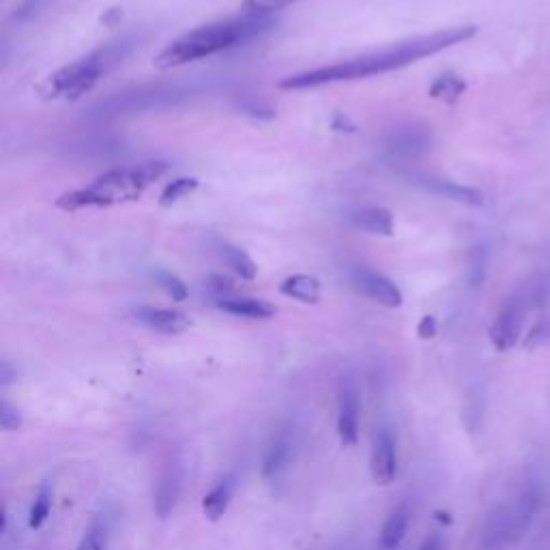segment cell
<instances>
[{"mask_svg":"<svg viewBox=\"0 0 550 550\" xmlns=\"http://www.w3.org/2000/svg\"><path fill=\"white\" fill-rule=\"evenodd\" d=\"M475 35H477L475 26L447 28V31H439V33L404 41V43H400V46L357 56V59H351V61L336 63V65L321 67V69H312V71H303V74L282 80L280 86L288 91H303V89H316V86H325V84L389 74V71L402 69V67L417 63V61H422V59H428V56L439 54L447 48H454V46H458V43H465Z\"/></svg>","mask_w":550,"mask_h":550,"instance_id":"6da1fadb","label":"cell"},{"mask_svg":"<svg viewBox=\"0 0 550 550\" xmlns=\"http://www.w3.org/2000/svg\"><path fill=\"white\" fill-rule=\"evenodd\" d=\"M271 26L269 16H241L235 20H224L200 26L196 31L172 41L170 46L157 56V69H175L187 63H196L200 59H209L228 48L250 41L256 35L265 33Z\"/></svg>","mask_w":550,"mask_h":550,"instance_id":"7a4b0ae2","label":"cell"},{"mask_svg":"<svg viewBox=\"0 0 550 550\" xmlns=\"http://www.w3.org/2000/svg\"><path fill=\"white\" fill-rule=\"evenodd\" d=\"M164 172H166V164L162 162L114 168V170H108L106 175L97 177L86 187H80L76 192L61 196L56 205L65 211L123 205V202L140 198L142 192L147 190L153 181L164 177Z\"/></svg>","mask_w":550,"mask_h":550,"instance_id":"3957f363","label":"cell"},{"mask_svg":"<svg viewBox=\"0 0 550 550\" xmlns=\"http://www.w3.org/2000/svg\"><path fill=\"white\" fill-rule=\"evenodd\" d=\"M544 503L540 482H529L516 497L499 503L484 518L475 540V550H508L525 538Z\"/></svg>","mask_w":550,"mask_h":550,"instance_id":"277c9868","label":"cell"},{"mask_svg":"<svg viewBox=\"0 0 550 550\" xmlns=\"http://www.w3.org/2000/svg\"><path fill=\"white\" fill-rule=\"evenodd\" d=\"M125 56V46H108L104 50H97L84 59L71 63L59 71H54L50 78H46L39 86L41 97L46 99H63L76 101L82 95L89 93L99 78L112 69Z\"/></svg>","mask_w":550,"mask_h":550,"instance_id":"5b68a950","label":"cell"},{"mask_svg":"<svg viewBox=\"0 0 550 550\" xmlns=\"http://www.w3.org/2000/svg\"><path fill=\"white\" fill-rule=\"evenodd\" d=\"M531 310L525 291L514 293L508 301L503 303L501 312L497 314L495 323L490 327V340L495 344L497 351H510L520 340L525 325V316Z\"/></svg>","mask_w":550,"mask_h":550,"instance_id":"8992f818","label":"cell"},{"mask_svg":"<svg viewBox=\"0 0 550 550\" xmlns=\"http://www.w3.org/2000/svg\"><path fill=\"white\" fill-rule=\"evenodd\" d=\"M370 469L374 482L379 486H389L398 475V441L389 428H379L374 434Z\"/></svg>","mask_w":550,"mask_h":550,"instance_id":"52a82bcc","label":"cell"},{"mask_svg":"<svg viewBox=\"0 0 550 550\" xmlns=\"http://www.w3.org/2000/svg\"><path fill=\"white\" fill-rule=\"evenodd\" d=\"M181 492H183V465L179 458H170L164 465V469L159 471L155 482V492H153L155 514L159 518H168L177 510Z\"/></svg>","mask_w":550,"mask_h":550,"instance_id":"ba28073f","label":"cell"},{"mask_svg":"<svg viewBox=\"0 0 550 550\" xmlns=\"http://www.w3.org/2000/svg\"><path fill=\"white\" fill-rule=\"evenodd\" d=\"M338 434L344 447L359 441V389L351 376L338 385Z\"/></svg>","mask_w":550,"mask_h":550,"instance_id":"9c48e42d","label":"cell"},{"mask_svg":"<svg viewBox=\"0 0 550 550\" xmlns=\"http://www.w3.org/2000/svg\"><path fill=\"white\" fill-rule=\"evenodd\" d=\"M353 284L357 286V291H361L372 301L381 303V306H385V308H400L402 306L400 288L392 280H387L381 273H376L372 269H357L353 273Z\"/></svg>","mask_w":550,"mask_h":550,"instance_id":"30bf717a","label":"cell"},{"mask_svg":"<svg viewBox=\"0 0 550 550\" xmlns=\"http://www.w3.org/2000/svg\"><path fill=\"white\" fill-rule=\"evenodd\" d=\"M295 452V434L291 428H280L273 434L265 456H263V477L265 480H273L278 477L288 465H291V458Z\"/></svg>","mask_w":550,"mask_h":550,"instance_id":"8fae6325","label":"cell"},{"mask_svg":"<svg viewBox=\"0 0 550 550\" xmlns=\"http://www.w3.org/2000/svg\"><path fill=\"white\" fill-rule=\"evenodd\" d=\"M140 321L159 331V334L166 336H177L190 327V318H187L179 310H166V308H140L138 310Z\"/></svg>","mask_w":550,"mask_h":550,"instance_id":"7c38bea8","label":"cell"},{"mask_svg":"<svg viewBox=\"0 0 550 550\" xmlns=\"http://www.w3.org/2000/svg\"><path fill=\"white\" fill-rule=\"evenodd\" d=\"M432 142V136L426 127H417V125H409L402 127L392 136V142H389V149H392L396 155H419L428 151Z\"/></svg>","mask_w":550,"mask_h":550,"instance_id":"4fadbf2b","label":"cell"},{"mask_svg":"<svg viewBox=\"0 0 550 550\" xmlns=\"http://www.w3.org/2000/svg\"><path fill=\"white\" fill-rule=\"evenodd\" d=\"M179 93L175 89H151L149 93L144 91H138L134 95H121V97H114L112 101H108V108L112 112H121V110H144V108H153L157 106V101H164V104H168V101L175 99Z\"/></svg>","mask_w":550,"mask_h":550,"instance_id":"5bb4252c","label":"cell"},{"mask_svg":"<svg viewBox=\"0 0 550 550\" xmlns=\"http://www.w3.org/2000/svg\"><path fill=\"white\" fill-rule=\"evenodd\" d=\"M411 525V508L409 503H400L387 516L385 525L381 529V546L385 550H396L404 538H407V531Z\"/></svg>","mask_w":550,"mask_h":550,"instance_id":"9a60e30c","label":"cell"},{"mask_svg":"<svg viewBox=\"0 0 550 550\" xmlns=\"http://www.w3.org/2000/svg\"><path fill=\"white\" fill-rule=\"evenodd\" d=\"M235 486V475H226L207 492L205 499H202V512L209 520H220L228 512V505L235 495Z\"/></svg>","mask_w":550,"mask_h":550,"instance_id":"2e32d148","label":"cell"},{"mask_svg":"<svg viewBox=\"0 0 550 550\" xmlns=\"http://www.w3.org/2000/svg\"><path fill=\"white\" fill-rule=\"evenodd\" d=\"M349 217H351V222L357 228L366 230V233H370V235L389 237L394 233V217H392V213L385 211V209L366 207V209L353 211Z\"/></svg>","mask_w":550,"mask_h":550,"instance_id":"e0dca14e","label":"cell"},{"mask_svg":"<svg viewBox=\"0 0 550 550\" xmlns=\"http://www.w3.org/2000/svg\"><path fill=\"white\" fill-rule=\"evenodd\" d=\"M217 308L241 318H258V321L260 318H271L275 314L271 303L250 297H222L217 299Z\"/></svg>","mask_w":550,"mask_h":550,"instance_id":"ac0fdd59","label":"cell"},{"mask_svg":"<svg viewBox=\"0 0 550 550\" xmlns=\"http://www.w3.org/2000/svg\"><path fill=\"white\" fill-rule=\"evenodd\" d=\"M422 185H426L430 192L434 194H441L445 198H452L456 202H462V205H469V207H480L484 202V196L482 192L473 190V187H465V185H458L454 181H445V179H422L419 181Z\"/></svg>","mask_w":550,"mask_h":550,"instance_id":"d6986e66","label":"cell"},{"mask_svg":"<svg viewBox=\"0 0 550 550\" xmlns=\"http://www.w3.org/2000/svg\"><path fill=\"white\" fill-rule=\"evenodd\" d=\"M280 293L301 303H318L321 301V282L312 275H291L282 282Z\"/></svg>","mask_w":550,"mask_h":550,"instance_id":"ffe728a7","label":"cell"},{"mask_svg":"<svg viewBox=\"0 0 550 550\" xmlns=\"http://www.w3.org/2000/svg\"><path fill=\"white\" fill-rule=\"evenodd\" d=\"M467 84L456 74H443L430 86V97L441 99L445 104H456V101L465 95Z\"/></svg>","mask_w":550,"mask_h":550,"instance_id":"44dd1931","label":"cell"},{"mask_svg":"<svg viewBox=\"0 0 550 550\" xmlns=\"http://www.w3.org/2000/svg\"><path fill=\"white\" fill-rule=\"evenodd\" d=\"M484 417H486V398L482 392H473L469 394L465 407H462V422H465L467 430L480 432L484 426Z\"/></svg>","mask_w":550,"mask_h":550,"instance_id":"7402d4cb","label":"cell"},{"mask_svg":"<svg viewBox=\"0 0 550 550\" xmlns=\"http://www.w3.org/2000/svg\"><path fill=\"white\" fill-rule=\"evenodd\" d=\"M222 256L226 260V265L233 269L241 280H254L256 278V263L239 248H233V245H224Z\"/></svg>","mask_w":550,"mask_h":550,"instance_id":"603a6c76","label":"cell"},{"mask_svg":"<svg viewBox=\"0 0 550 550\" xmlns=\"http://www.w3.org/2000/svg\"><path fill=\"white\" fill-rule=\"evenodd\" d=\"M52 499H54L52 484H43L33 501L31 518H28V525H31V529H41L43 525H46V520L50 518V512H52Z\"/></svg>","mask_w":550,"mask_h":550,"instance_id":"cb8c5ba5","label":"cell"},{"mask_svg":"<svg viewBox=\"0 0 550 550\" xmlns=\"http://www.w3.org/2000/svg\"><path fill=\"white\" fill-rule=\"evenodd\" d=\"M110 542V527L106 520L97 518L95 523L86 529L84 538L78 544V550H108Z\"/></svg>","mask_w":550,"mask_h":550,"instance_id":"d4e9b609","label":"cell"},{"mask_svg":"<svg viewBox=\"0 0 550 550\" xmlns=\"http://www.w3.org/2000/svg\"><path fill=\"white\" fill-rule=\"evenodd\" d=\"M299 0H243V16H269L273 11L291 7Z\"/></svg>","mask_w":550,"mask_h":550,"instance_id":"484cf974","label":"cell"},{"mask_svg":"<svg viewBox=\"0 0 550 550\" xmlns=\"http://www.w3.org/2000/svg\"><path fill=\"white\" fill-rule=\"evenodd\" d=\"M198 187V181L196 179H177V181H172L164 194H162V207H170V205H175L177 200L185 198L187 194H192L194 190Z\"/></svg>","mask_w":550,"mask_h":550,"instance_id":"4316f807","label":"cell"},{"mask_svg":"<svg viewBox=\"0 0 550 550\" xmlns=\"http://www.w3.org/2000/svg\"><path fill=\"white\" fill-rule=\"evenodd\" d=\"M548 338H550V318L542 316L533 323V327L529 329V334L525 336V346H527V349H538V346L548 342Z\"/></svg>","mask_w":550,"mask_h":550,"instance_id":"83f0119b","label":"cell"},{"mask_svg":"<svg viewBox=\"0 0 550 550\" xmlns=\"http://www.w3.org/2000/svg\"><path fill=\"white\" fill-rule=\"evenodd\" d=\"M0 428L7 430V432L22 428V415L9 400L0 402Z\"/></svg>","mask_w":550,"mask_h":550,"instance_id":"f1b7e54d","label":"cell"},{"mask_svg":"<svg viewBox=\"0 0 550 550\" xmlns=\"http://www.w3.org/2000/svg\"><path fill=\"white\" fill-rule=\"evenodd\" d=\"M159 284L164 286V291L172 297V301H185L187 299V286L177 278V275L162 273V275H159Z\"/></svg>","mask_w":550,"mask_h":550,"instance_id":"f546056e","label":"cell"},{"mask_svg":"<svg viewBox=\"0 0 550 550\" xmlns=\"http://www.w3.org/2000/svg\"><path fill=\"white\" fill-rule=\"evenodd\" d=\"M486 252L484 248H477L473 252V263H471V284L473 286H480L484 282V275H486Z\"/></svg>","mask_w":550,"mask_h":550,"instance_id":"4dcf8cb0","label":"cell"},{"mask_svg":"<svg viewBox=\"0 0 550 550\" xmlns=\"http://www.w3.org/2000/svg\"><path fill=\"white\" fill-rule=\"evenodd\" d=\"M417 334L422 336L424 340L434 338V336H437V321H434L432 316H424V318H422V323H419Z\"/></svg>","mask_w":550,"mask_h":550,"instance_id":"1f68e13d","label":"cell"},{"mask_svg":"<svg viewBox=\"0 0 550 550\" xmlns=\"http://www.w3.org/2000/svg\"><path fill=\"white\" fill-rule=\"evenodd\" d=\"M417 550H447V546H445V540H443L441 533H432L430 538H426L424 544L419 546Z\"/></svg>","mask_w":550,"mask_h":550,"instance_id":"d6a6232c","label":"cell"},{"mask_svg":"<svg viewBox=\"0 0 550 550\" xmlns=\"http://www.w3.org/2000/svg\"><path fill=\"white\" fill-rule=\"evenodd\" d=\"M13 376L16 374H13L11 366L7 364V361H3V366H0V383H3V387H7L13 381Z\"/></svg>","mask_w":550,"mask_h":550,"instance_id":"836d02e7","label":"cell"},{"mask_svg":"<svg viewBox=\"0 0 550 550\" xmlns=\"http://www.w3.org/2000/svg\"><path fill=\"white\" fill-rule=\"evenodd\" d=\"M336 550H353V548H336Z\"/></svg>","mask_w":550,"mask_h":550,"instance_id":"e575fe53","label":"cell"}]
</instances>
